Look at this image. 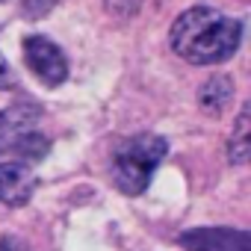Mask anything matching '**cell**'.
I'll use <instances>...</instances> for the list:
<instances>
[{
	"instance_id": "cell-7",
	"label": "cell",
	"mask_w": 251,
	"mask_h": 251,
	"mask_svg": "<svg viewBox=\"0 0 251 251\" xmlns=\"http://www.w3.org/2000/svg\"><path fill=\"white\" fill-rule=\"evenodd\" d=\"M227 100H230V80H227V77H213V80H207V83L201 86V92H198V103H201L204 109H210L213 115L222 112V109L227 106Z\"/></svg>"
},
{
	"instance_id": "cell-2",
	"label": "cell",
	"mask_w": 251,
	"mask_h": 251,
	"mask_svg": "<svg viewBox=\"0 0 251 251\" xmlns=\"http://www.w3.org/2000/svg\"><path fill=\"white\" fill-rule=\"evenodd\" d=\"M169 145L157 133H136L124 139L112 154V180L124 195H139L148 189L157 166L163 163Z\"/></svg>"
},
{
	"instance_id": "cell-9",
	"label": "cell",
	"mask_w": 251,
	"mask_h": 251,
	"mask_svg": "<svg viewBox=\"0 0 251 251\" xmlns=\"http://www.w3.org/2000/svg\"><path fill=\"white\" fill-rule=\"evenodd\" d=\"M15 74H12V68H9V62L0 56V89H15Z\"/></svg>"
},
{
	"instance_id": "cell-5",
	"label": "cell",
	"mask_w": 251,
	"mask_h": 251,
	"mask_svg": "<svg viewBox=\"0 0 251 251\" xmlns=\"http://www.w3.org/2000/svg\"><path fill=\"white\" fill-rule=\"evenodd\" d=\"M180 245L189 251H251V236L236 227H192L180 233Z\"/></svg>"
},
{
	"instance_id": "cell-4",
	"label": "cell",
	"mask_w": 251,
	"mask_h": 251,
	"mask_svg": "<svg viewBox=\"0 0 251 251\" xmlns=\"http://www.w3.org/2000/svg\"><path fill=\"white\" fill-rule=\"evenodd\" d=\"M24 62L45 86H62L68 77V59L59 45H53L45 36H27L24 39Z\"/></svg>"
},
{
	"instance_id": "cell-1",
	"label": "cell",
	"mask_w": 251,
	"mask_h": 251,
	"mask_svg": "<svg viewBox=\"0 0 251 251\" xmlns=\"http://www.w3.org/2000/svg\"><path fill=\"white\" fill-rule=\"evenodd\" d=\"M169 39H172V50L183 62L213 65L236 53L242 39V24L219 9L195 6V9H186L172 24Z\"/></svg>"
},
{
	"instance_id": "cell-3",
	"label": "cell",
	"mask_w": 251,
	"mask_h": 251,
	"mask_svg": "<svg viewBox=\"0 0 251 251\" xmlns=\"http://www.w3.org/2000/svg\"><path fill=\"white\" fill-rule=\"evenodd\" d=\"M36 106H9L0 112V151H15L27 160H39L48 151V139L36 130Z\"/></svg>"
},
{
	"instance_id": "cell-8",
	"label": "cell",
	"mask_w": 251,
	"mask_h": 251,
	"mask_svg": "<svg viewBox=\"0 0 251 251\" xmlns=\"http://www.w3.org/2000/svg\"><path fill=\"white\" fill-rule=\"evenodd\" d=\"M230 160L233 163H245L248 160V106H242L239 118H236V127H233V136H230Z\"/></svg>"
},
{
	"instance_id": "cell-6",
	"label": "cell",
	"mask_w": 251,
	"mask_h": 251,
	"mask_svg": "<svg viewBox=\"0 0 251 251\" xmlns=\"http://www.w3.org/2000/svg\"><path fill=\"white\" fill-rule=\"evenodd\" d=\"M36 177L24 163H0V204L21 207L30 201Z\"/></svg>"
},
{
	"instance_id": "cell-10",
	"label": "cell",
	"mask_w": 251,
	"mask_h": 251,
	"mask_svg": "<svg viewBox=\"0 0 251 251\" xmlns=\"http://www.w3.org/2000/svg\"><path fill=\"white\" fill-rule=\"evenodd\" d=\"M106 3H109V6H112V3H115V0H106ZM130 6H136V0H127V3H124V12H127V9H130Z\"/></svg>"
}]
</instances>
